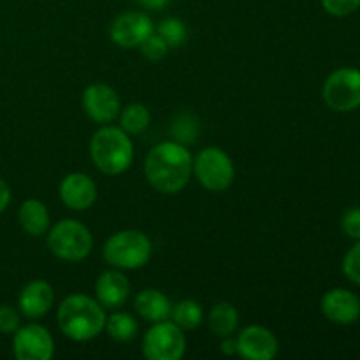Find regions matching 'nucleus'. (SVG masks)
<instances>
[{
    "mask_svg": "<svg viewBox=\"0 0 360 360\" xmlns=\"http://www.w3.org/2000/svg\"><path fill=\"white\" fill-rule=\"evenodd\" d=\"M193 157L185 144L164 141L150 150L144 160V176L151 188L164 195H176L190 183Z\"/></svg>",
    "mask_w": 360,
    "mask_h": 360,
    "instance_id": "obj_1",
    "label": "nucleus"
},
{
    "mask_svg": "<svg viewBox=\"0 0 360 360\" xmlns=\"http://www.w3.org/2000/svg\"><path fill=\"white\" fill-rule=\"evenodd\" d=\"M105 308L97 301L84 294H70L63 299L56 309V322L65 338L84 343L91 341L104 333Z\"/></svg>",
    "mask_w": 360,
    "mask_h": 360,
    "instance_id": "obj_2",
    "label": "nucleus"
},
{
    "mask_svg": "<svg viewBox=\"0 0 360 360\" xmlns=\"http://www.w3.org/2000/svg\"><path fill=\"white\" fill-rule=\"evenodd\" d=\"M90 158L102 174H123L134 162L132 139L122 127L102 125L90 139Z\"/></svg>",
    "mask_w": 360,
    "mask_h": 360,
    "instance_id": "obj_3",
    "label": "nucleus"
},
{
    "mask_svg": "<svg viewBox=\"0 0 360 360\" xmlns=\"http://www.w3.org/2000/svg\"><path fill=\"white\" fill-rule=\"evenodd\" d=\"M151 253V239L137 229L115 232L102 246V257L105 262L122 271L141 269L150 262Z\"/></svg>",
    "mask_w": 360,
    "mask_h": 360,
    "instance_id": "obj_4",
    "label": "nucleus"
},
{
    "mask_svg": "<svg viewBox=\"0 0 360 360\" xmlns=\"http://www.w3.org/2000/svg\"><path fill=\"white\" fill-rule=\"evenodd\" d=\"M48 250L63 262H81L94 250V236L81 221L65 218L49 227L46 238Z\"/></svg>",
    "mask_w": 360,
    "mask_h": 360,
    "instance_id": "obj_5",
    "label": "nucleus"
},
{
    "mask_svg": "<svg viewBox=\"0 0 360 360\" xmlns=\"http://www.w3.org/2000/svg\"><path fill=\"white\" fill-rule=\"evenodd\" d=\"M193 174L207 192L220 193L231 188L236 178L232 158L218 146H207L193 158Z\"/></svg>",
    "mask_w": 360,
    "mask_h": 360,
    "instance_id": "obj_6",
    "label": "nucleus"
},
{
    "mask_svg": "<svg viewBox=\"0 0 360 360\" xmlns=\"http://www.w3.org/2000/svg\"><path fill=\"white\" fill-rule=\"evenodd\" d=\"M141 348L148 360H179L186 352L185 330L172 320H162L144 333Z\"/></svg>",
    "mask_w": 360,
    "mask_h": 360,
    "instance_id": "obj_7",
    "label": "nucleus"
},
{
    "mask_svg": "<svg viewBox=\"0 0 360 360\" xmlns=\"http://www.w3.org/2000/svg\"><path fill=\"white\" fill-rule=\"evenodd\" d=\"M323 102L336 112H352L360 108V70L341 67L327 76L322 88Z\"/></svg>",
    "mask_w": 360,
    "mask_h": 360,
    "instance_id": "obj_8",
    "label": "nucleus"
},
{
    "mask_svg": "<svg viewBox=\"0 0 360 360\" xmlns=\"http://www.w3.org/2000/svg\"><path fill=\"white\" fill-rule=\"evenodd\" d=\"M13 354L18 360H49L55 355V340L41 323L20 326L13 334Z\"/></svg>",
    "mask_w": 360,
    "mask_h": 360,
    "instance_id": "obj_9",
    "label": "nucleus"
},
{
    "mask_svg": "<svg viewBox=\"0 0 360 360\" xmlns=\"http://www.w3.org/2000/svg\"><path fill=\"white\" fill-rule=\"evenodd\" d=\"M81 102L88 118L98 125L111 123L122 111V98L118 91L105 83H94L86 86Z\"/></svg>",
    "mask_w": 360,
    "mask_h": 360,
    "instance_id": "obj_10",
    "label": "nucleus"
},
{
    "mask_svg": "<svg viewBox=\"0 0 360 360\" xmlns=\"http://www.w3.org/2000/svg\"><path fill=\"white\" fill-rule=\"evenodd\" d=\"M153 32L155 25L146 13L129 11L112 20L109 27V37L120 48H137Z\"/></svg>",
    "mask_w": 360,
    "mask_h": 360,
    "instance_id": "obj_11",
    "label": "nucleus"
},
{
    "mask_svg": "<svg viewBox=\"0 0 360 360\" xmlns=\"http://www.w3.org/2000/svg\"><path fill=\"white\" fill-rule=\"evenodd\" d=\"M238 355L246 360H273L280 352L278 338L264 326H248L236 338Z\"/></svg>",
    "mask_w": 360,
    "mask_h": 360,
    "instance_id": "obj_12",
    "label": "nucleus"
},
{
    "mask_svg": "<svg viewBox=\"0 0 360 360\" xmlns=\"http://www.w3.org/2000/svg\"><path fill=\"white\" fill-rule=\"evenodd\" d=\"M60 199L69 210L86 211L95 204L98 195L97 183L84 172H70L60 183Z\"/></svg>",
    "mask_w": 360,
    "mask_h": 360,
    "instance_id": "obj_13",
    "label": "nucleus"
},
{
    "mask_svg": "<svg viewBox=\"0 0 360 360\" xmlns=\"http://www.w3.org/2000/svg\"><path fill=\"white\" fill-rule=\"evenodd\" d=\"M323 316L336 326H352L360 319V299L347 288H333L322 297Z\"/></svg>",
    "mask_w": 360,
    "mask_h": 360,
    "instance_id": "obj_14",
    "label": "nucleus"
},
{
    "mask_svg": "<svg viewBox=\"0 0 360 360\" xmlns=\"http://www.w3.org/2000/svg\"><path fill=\"white\" fill-rule=\"evenodd\" d=\"M55 304V290L44 280H32L21 288L18 295V309L30 320L42 319Z\"/></svg>",
    "mask_w": 360,
    "mask_h": 360,
    "instance_id": "obj_15",
    "label": "nucleus"
},
{
    "mask_svg": "<svg viewBox=\"0 0 360 360\" xmlns=\"http://www.w3.org/2000/svg\"><path fill=\"white\" fill-rule=\"evenodd\" d=\"M130 281L120 271H105L95 281V299L105 309H118L129 301Z\"/></svg>",
    "mask_w": 360,
    "mask_h": 360,
    "instance_id": "obj_16",
    "label": "nucleus"
},
{
    "mask_svg": "<svg viewBox=\"0 0 360 360\" xmlns=\"http://www.w3.org/2000/svg\"><path fill=\"white\" fill-rule=\"evenodd\" d=\"M134 308L141 319L150 323H157L171 319L172 302L164 292L157 288H144L134 299Z\"/></svg>",
    "mask_w": 360,
    "mask_h": 360,
    "instance_id": "obj_17",
    "label": "nucleus"
},
{
    "mask_svg": "<svg viewBox=\"0 0 360 360\" xmlns=\"http://www.w3.org/2000/svg\"><path fill=\"white\" fill-rule=\"evenodd\" d=\"M18 221L21 229L32 238H41L48 234L51 227V217L46 204L39 199H27L18 210Z\"/></svg>",
    "mask_w": 360,
    "mask_h": 360,
    "instance_id": "obj_18",
    "label": "nucleus"
},
{
    "mask_svg": "<svg viewBox=\"0 0 360 360\" xmlns=\"http://www.w3.org/2000/svg\"><path fill=\"white\" fill-rule=\"evenodd\" d=\"M207 326L214 336H232L239 327V311L231 302H217L207 315Z\"/></svg>",
    "mask_w": 360,
    "mask_h": 360,
    "instance_id": "obj_19",
    "label": "nucleus"
},
{
    "mask_svg": "<svg viewBox=\"0 0 360 360\" xmlns=\"http://www.w3.org/2000/svg\"><path fill=\"white\" fill-rule=\"evenodd\" d=\"M104 330L116 343H129L139 333V323L136 316L127 311H116L105 320Z\"/></svg>",
    "mask_w": 360,
    "mask_h": 360,
    "instance_id": "obj_20",
    "label": "nucleus"
},
{
    "mask_svg": "<svg viewBox=\"0 0 360 360\" xmlns=\"http://www.w3.org/2000/svg\"><path fill=\"white\" fill-rule=\"evenodd\" d=\"M120 127L125 130L129 136H139L144 130L150 127L151 123V112L141 102H132V104L125 105L120 111Z\"/></svg>",
    "mask_w": 360,
    "mask_h": 360,
    "instance_id": "obj_21",
    "label": "nucleus"
},
{
    "mask_svg": "<svg viewBox=\"0 0 360 360\" xmlns=\"http://www.w3.org/2000/svg\"><path fill=\"white\" fill-rule=\"evenodd\" d=\"M171 320L183 330H195L204 322V309L193 299H183L172 306Z\"/></svg>",
    "mask_w": 360,
    "mask_h": 360,
    "instance_id": "obj_22",
    "label": "nucleus"
},
{
    "mask_svg": "<svg viewBox=\"0 0 360 360\" xmlns=\"http://www.w3.org/2000/svg\"><path fill=\"white\" fill-rule=\"evenodd\" d=\"M157 34L167 42L169 48H178V46L185 44L186 37H188V30L186 25L183 23L179 18H165L158 23Z\"/></svg>",
    "mask_w": 360,
    "mask_h": 360,
    "instance_id": "obj_23",
    "label": "nucleus"
},
{
    "mask_svg": "<svg viewBox=\"0 0 360 360\" xmlns=\"http://www.w3.org/2000/svg\"><path fill=\"white\" fill-rule=\"evenodd\" d=\"M172 136H174V141L185 144V146L193 143L199 136V122H197L195 116L188 115V112L179 115L172 122Z\"/></svg>",
    "mask_w": 360,
    "mask_h": 360,
    "instance_id": "obj_24",
    "label": "nucleus"
},
{
    "mask_svg": "<svg viewBox=\"0 0 360 360\" xmlns=\"http://www.w3.org/2000/svg\"><path fill=\"white\" fill-rule=\"evenodd\" d=\"M139 48H141V53H143L148 60H151V62H158V60L165 58L169 49H171L167 46V42H165L160 35L155 34V32L151 35H148V37L141 42Z\"/></svg>",
    "mask_w": 360,
    "mask_h": 360,
    "instance_id": "obj_25",
    "label": "nucleus"
},
{
    "mask_svg": "<svg viewBox=\"0 0 360 360\" xmlns=\"http://www.w3.org/2000/svg\"><path fill=\"white\" fill-rule=\"evenodd\" d=\"M343 273L352 283L360 287V239L347 252L343 259Z\"/></svg>",
    "mask_w": 360,
    "mask_h": 360,
    "instance_id": "obj_26",
    "label": "nucleus"
},
{
    "mask_svg": "<svg viewBox=\"0 0 360 360\" xmlns=\"http://www.w3.org/2000/svg\"><path fill=\"white\" fill-rule=\"evenodd\" d=\"M21 313L9 304H0V334H14L20 327Z\"/></svg>",
    "mask_w": 360,
    "mask_h": 360,
    "instance_id": "obj_27",
    "label": "nucleus"
},
{
    "mask_svg": "<svg viewBox=\"0 0 360 360\" xmlns=\"http://www.w3.org/2000/svg\"><path fill=\"white\" fill-rule=\"evenodd\" d=\"M322 6L330 16L345 18L354 14L360 7V0H322Z\"/></svg>",
    "mask_w": 360,
    "mask_h": 360,
    "instance_id": "obj_28",
    "label": "nucleus"
},
{
    "mask_svg": "<svg viewBox=\"0 0 360 360\" xmlns=\"http://www.w3.org/2000/svg\"><path fill=\"white\" fill-rule=\"evenodd\" d=\"M341 229L348 238L360 239V207H352L341 217Z\"/></svg>",
    "mask_w": 360,
    "mask_h": 360,
    "instance_id": "obj_29",
    "label": "nucleus"
},
{
    "mask_svg": "<svg viewBox=\"0 0 360 360\" xmlns=\"http://www.w3.org/2000/svg\"><path fill=\"white\" fill-rule=\"evenodd\" d=\"M11 202V186L7 185L6 179L0 178V213L7 210Z\"/></svg>",
    "mask_w": 360,
    "mask_h": 360,
    "instance_id": "obj_30",
    "label": "nucleus"
},
{
    "mask_svg": "<svg viewBox=\"0 0 360 360\" xmlns=\"http://www.w3.org/2000/svg\"><path fill=\"white\" fill-rule=\"evenodd\" d=\"M220 352L224 355H236L238 354V343H236V338L227 336V338H221V345H220Z\"/></svg>",
    "mask_w": 360,
    "mask_h": 360,
    "instance_id": "obj_31",
    "label": "nucleus"
},
{
    "mask_svg": "<svg viewBox=\"0 0 360 360\" xmlns=\"http://www.w3.org/2000/svg\"><path fill=\"white\" fill-rule=\"evenodd\" d=\"M169 2L171 0H139L141 6L151 11H162L165 6H169Z\"/></svg>",
    "mask_w": 360,
    "mask_h": 360,
    "instance_id": "obj_32",
    "label": "nucleus"
}]
</instances>
